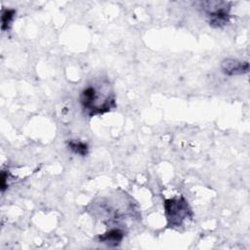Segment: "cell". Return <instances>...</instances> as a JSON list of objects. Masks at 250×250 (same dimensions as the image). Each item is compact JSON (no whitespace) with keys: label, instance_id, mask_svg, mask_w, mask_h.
<instances>
[{"label":"cell","instance_id":"52a82bcc","mask_svg":"<svg viewBox=\"0 0 250 250\" xmlns=\"http://www.w3.org/2000/svg\"><path fill=\"white\" fill-rule=\"evenodd\" d=\"M16 15V10L14 9H4L2 11L1 15V29L3 31H6L10 28L12 21L15 18Z\"/></svg>","mask_w":250,"mask_h":250},{"label":"cell","instance_id":"5b68a950","mask_svg":"<svg viewBox=\"0 0 250 250\" xmlns=\"http://www.w3.org/2000/svg\"><path fill=\"white\" fill-rule=\"evenodd\" d=\"M123 236H124V233L121 229H111L110 230L106 231L105 233L100 235L99 240H100V242L106 243L110 246H116L121 242V240L123 239Z\"/></svg>","mask_w":250,"mask_h":250},{"label":"cell","instance_id":"3957f363","mask_svg":"<svg viewBox=\"0 0 250 250\" xmlns=\"http://www.w3.org/2000/svg\"><path fill=\"white\" fill-rule=\"evenodd\" d=\"M199 8L208 18V22L212 27L222 28L230 20L231 3L226 1H201Z\"/></svg>","mask_w":250,"mask_h":250},{"label":"cell","instance_id":"6da1fadb","mask_svg":"<svg viewBox=\"0 0 250 250\" xmlns=\"http://www.w3.org/2000/svg\"><path fill=\"white\" fill-rule=\"evenodd\" d=\"M80 104L89 116L103 114L115 107L114 94L108 84H92L80 94Z\"/></svg>","mask_w":250,"mask_h":250},{"label":"cell","instance_id":"7a4b0ae2","mask_svg":"<svg viewBox=\"0 0 250 250\" xmlns=\"http://www.w3.org/2000/svg\"><path fill=\"white\" fill-rule=\"evenodd\" d=\"M164 210L167 226L180 228L188 219H192V211L184 196L164 199Z\"/></svg>","mask_w":250,"mask_h":250},{"label":"cell","instance_id":"277c9868","mask_svg":"<svg viewBox=\"0 0 250 250\" xmlns=\"http://www.w3.org/2000/svg\"><path fill=\"white\" fill-rule=\"evenodd\" d=\"M221 68L226 75H241L249 71V62L235 59H225L221 63Z\"/></svg>","mask_w":250,"mask_h":250},{"label":"cell","instance_id":"8992f818","mask_svg":"<svg viewBox=\"0 0 250 250\" xmlns=\"http://www.w3.org/2000/svg\"><path fill=\"white\" fill-rule=\"evenodd\" d=\"M67 146L71 151H73L75 154L80 156H86L89 151L88 145L81 141H74V140L68 141Z\"/></svg>","mask_w":250,"mask_h":250}]
</instances>
